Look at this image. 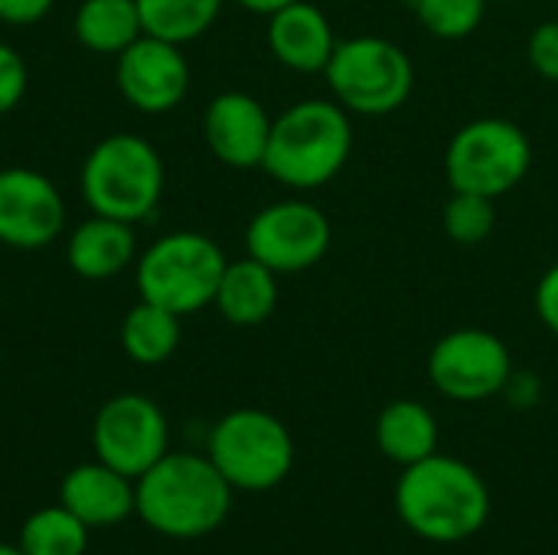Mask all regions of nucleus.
I'll list each match as a JSON object with an SVG mask.
<instances>
[{"instance_id":"9d476101","label":"nucleus","mask_w":558,"mask_h":555,"mask_svg":"<svg viewBox=\"0 0 558 555\" xmlns=\"http://www.w3.org/2000/svg\"><path fill=\"white\" fill-rule=\"evenodd\" d=\"M513 357L507 343L481 327L445 334L428 353L432 386L454 402H484L510 386Z\"/></svg>"},{"instance_id":"6ab92c4d","label":"nucleus","mask_w":558,"mask_h":555,"mask_svg":"<svg viewBox=\"0 0 558 555\" xmlns=\"http://www.w3.org/2000/svg\"><path fill=\"white\" fill-rule=\"evenodd\" d=\"M373 438L383 458L399 468H409L438 451V422L432 409L418 399H396L379 412Z\"/></svg>"},{"instance_id":"20e7f679","label":"nucleus","mask_w":558,"mask_h":555,"mask_svg":"<svg viewBox=\"0 0 558 555\" xmlns=\"http://www.w3.org/2000/svg\"><path fill=\"white\" fill-rule=\"evenodd\" d=\"M82 200L92 213L141 222L163 196V160L160 150L131 131H114L101 137L82 160Z\"/></svg>"},{"instance_id":"6e6552de","label":"nucleus","mask_w":558,"mask_h":555,"mask_svg":"<svg viewBox=\"0 0 558 555\" xmlns=\"http://www.w3.org/2000/svg\"><path fill=\"white\" fill-rule=\"evenodd\" d=\"M533 167L526 131L507 118H477L464 124L445 150V177L458 193L497 200L520 186Z\"/></svg>"},{"instance_id":"4468645a","label":"nucleus","mask_w":558,"mask_h":555,"mask_svg":"<svg viewBox=\"0 0 558 555\" xmlns=\"http://www.w3.org/2000/svg\"><path fill=\"white\" fill-rule=\"evenodd\" d=\"M271 121L265 105L248 92H222L206 105L203 137L213 157L232 170H255L265 160Z\"/></svg>"},{"instance_id":"f257e3e1","label":"nucleus","mask_w":558,"mask_h":555,"mask_svg":"<svg viewBox=\"0 0 558 555\" xmlns=\"http://www.w3.org/2000/svg\"><path fill=\"white\" fill-rule=\"evenodd\" d=\"M134 517L167 540H203L232 514V487L209 455L167 451L134 481Z\"/></svg>"},{"instance_id":"c756f323","label":"nucleus","mask_w":558,"mask_h":555,"mask_svg":"<svg viewBox=\"0 0 558 555\" xmlns=\"http://www.w3.org/2000/svg\"><path fill=\"white\" fill-rule=\"evenodd\" d=\"M242 10H248V13H258V16H271V13H278L281 7H288V3H298V0H235Z\"/></svg>"},{"instance_id":"f03ea898","label":"nucleus","mask_w":558,"mask_h":555,"mask_svg":"<svg viewBox=\"0 0 558 555\" xmlns=\"http://www.w3.org/2000/svg\"><path fill=\"white\" fill-rule=\"evenodd\" d=\"M396 514L415 536L454 546L484 530L490 517V491L471 464L435 451L425 461L402 468Z\"/></svg>"},{"instance_id":"1a4fd4ad","label":"nucleus","mask_w":558,"mask_h":555,"mask_svg":"<svg viewBox=\"0 0 558 555\" xmlns=\"http://www.w3.org/2000/svg\"><path fill=\"white\" fill-rule=\"evenodd\" d=\"M92 451L108 468L137 481L170 451L163 409L141 393L111 396L92 419Z\"/></svg>"},{"instance_id":"2eb2a0df","label":"nucleus","mask_w":558,"mask_h":555,"mask_svg":"<svg viewBox=\"0 0 558 555\" xmlns=\"http://www.w3.org/2000/svg\"><path fill=\"white\" fill-rule=\"evenodd\" d=\"M59 504L69 514H75L88 530H108V527H118L128 517H134L137 494H134V481L128 474H121L95 458V461L75 464L62 478Z\"/></svg>"},{"instance_id":"39448f33","label":"nucleus","mask_w":558,"mask_h":555,"mask_svg":"<svg viewBox=\"0 0 558 555\" xmlns=\"http://www.w3.org/2000/svg\"><path fill=\"white\" fill-rule=\"evenodd\" d=\"M226 252L203 232H167L154 239L134 265L141 301L160 304L177 317L196 314L213 304L226 272Z\"/></svg>"},{"instance_id":"cd10ccee","label":"nucleus","mask_w":558,"mask_h":555,"mask_svg":"<svg viewBox=\"0 0 558 555\" xmlns=\"http://www.w3.org/2000/svg\"><path fill=\"white\" fill-rule=\"evenodd\" d=\"M56 0H0V23L7 26H33L39 23Z\"/></svg>"},{"instance_id":"393cba45","label":"nucleus","mask_w":558,"mask_h":555,"mask_svg":"<svg viewBox=\"0 0 558 555\" xmlns=\"http://www.w3.org/2000/svg\"><path fill=\"white\" fill-rule=\"evenodd\" d=\"M418 23L438 39H468L484 13L487 0H412Z\"/></svg>"},{"instance_id":"f8f14e48","label":"nucleus","mask_w":558,"mask_h":555,"mask_svg":"<svg viewBox=\"0 0 558 555\" xmlns=\"http://www.w3.org/2000/svg\"><path fill=\"white\" fill-rule=\"evenodd\" d=\"M114 85L121 98L141 114H167L190 92V62L183 46L137 36L124 52L114 56Z\"/></svg>"},{"instance_id":"ddd939ff","label":"nucleus","mask_w":558,"mask_h":555,"mask_svg":"<svg viewBox=\"0 0 558 555\" xmlns=\"http://www.w3.org/2000/svg\"><path fill=\"white\" fill-rule=\"evenodd\" d=\"M65 229L59 186L29 167L0 170V242L20 252L46 249Z\"/></svg>"},{"instance_id":"423d86ee","label":"nucleus","mask_w":558,"mask_h":555,"mask_svg":"<svg viewBox=\"0 0 558 555\" xmlns=\"http://www.w3.org/2000/svg\"><path fill=\"white\" fill-rule=\"evenodd\" d=\"M333 101L350 114L383 118L399 111L415 88V65L402 46L383 36L340 39L327 69Z\"/></svg>"},{"instance_id":"9b49d317","label":"nucleus","mask_w":558,"mask_h":555,"mask_svg":"<svg viewBox=\"0 0 558 555\" xmlns=\"http://www.w3.org/2000/svg\"><path fill=\"white\" fill-rule=\"evenodd\" d=\"M330 219L304 200H278L258 209L245 229V249L275 275L307 272L330 252Z\"/></svg>"},{"instance_id":"a211bd4d","label":"nucleus","mask_w":558,"mask_h":555,"mask_svg":"<svg viewBox=\"0 0 558 555\" xmlns=\"http://www.w3.org/2000/svg\"><path fill=\"white\" fill-rule=\"evenodd\" d=\"M213 304L232 327H258L278 307V275L252 255L226 262Z\"/></svg>"},{"instance_id":"412c9836","label":"nucleus","mask_w":558,"mask_h":555,"mask_svg":"<svg viewBox=\"0 0 558 555\" xmlns=\"http://www.w3.org/2000/svg\"><path fill=\"white\" fill-rule=\"evenodd\" d=\"M180 337V317L150 301H137L121 321V350L141 366L167 363L177 353Z\"/></svg>"},{"instance_id":"b1692460","label":"nucleus","mask_w":558,"mask_h":555,"mask_svg":"<svg viewBox=\"0 0 558 555\" xmlns=\"http://www.w3.org/2000/svg\"><path fill=\"white\" fill-rule=\"evenodd\" d=\"M441 229L454 245H481L497 229V209L494 200L477 193H458L451 190V200L441 209Z\"/></svg>"},{"instance_id":"dca6fc26","label":"nucleus","mask_w":558,"mask_h":555,"mask_svg":"<svg viewBox=\"0 0 558 555\" xmlns=\"http://www.w3.org/2000/svg\"><path fill=\"white\" fill-rule=\"evenodd\" d=\"M337 43L330 16L311 0L288 3L268 16V49L291 72H324Z\"/></svg>"},{"instance_id":"0eeeda50","label":"nucleus","mask_w":558,"mask_h":555,"mask_svg":"<svg viewBox=\"0 0 558 555\" xmlns=\"http://www.w3.org/2000/svg\"><path fill=\"white\" fill-rule=\"evenodd\" d=\"M206 455L232 491L265 494L291 474L294 438L265 409H232L213 425Z\"/></svg>"},{"instance_id":"7ed1b4c3","label":"nucleus","mask_w":558,"mask_h":555,"mask_svg":"<svg viewBox=\"0 0 558 555\" xmlns=\"http://www.w3.org/2000/svg\"><path fill=\"white\" fill-rule=\"evenodd\" d=\"M350 150V111L327 98H304L271 121L262 170L281 186L317 190L347 167Z\"/></svg>"},{"instance_id":"aec40b11","label":"nucleus","mask_w":558,"mask_h":555,"mask_svg":"<svg viewBox=\"0 0 558 555\" xmlns=\"http://www.w3.org/2000/svg\"><path fill=\"white\" fill-rule=\"evenodd\" d=\"M72 29L75 39L98 56H118L144 36L137 0H82Z\"/></svg>"},{"instance_id":"f3484780","label":"nucleus","mask_w":558,"mask_h":555,"mask_svg":"<svg viewBox=\"0 0 558 555\" xmlns=\"http://www.w3.org/2000/svg\"><path fill=\"white\" fill-rule=\"evenodd\" d=\"M134 255H137L134 226L98 213L78 222L65 239V262L85 281H108L121 275L128 265H134Z\"/></svg>"},{"instance_id":"7c9ffc66","label":"nucleus","mask_w":558,"mask_h":555,"mask_svg":"<svg viewBox=\"0 0 558 555\" xmlns=\"http://www.w3.org/2000/svg\"><path fill=\"white\" fill-rule=\"evenodd\" d=\"M0 555H23L20 546H10V543H0Z\"/></svg>"},{"instance_id":"5701e85b","label":"nucleus","mask_w":558,"mask_h":555,"mask_svg":"<svg viewBox=\"0 0 558 555\" xmlns=\"http://www.w3.org/2000/svg\"><path fill=\"white\" fill-rule=\"evenodd\" d=\"M16 546L23 555H85L88 527L62 504L39 507L23 520Z\"/></svg>"},{"instance_id":"bb28decb","label":"nucleus","mask_w":558,"mask_h":555,"mask_svg":"<svg viewBox=\"0 0 558 555\" xmlns=\"http://www.w3.org/2000/svg\"><path fill=\"white\" fill-rule=\"evenodd\" d=\"M526 56L546 82H558V20H546L530 33Z\"/></svg>"},{"instance_id":"c85d7f7f","label":"nucleus","mask_w":558,"mask_h":555,"mask_svg":"<svg viewBox=\"0 0 558 555\" xmlns=\"http://www.w3.org/2000/svg\"><path fill=\"white\" fill-rule=\"evenodd\" d=\"M536 314L558 337V265H553L536 288Z\"/></svg>"},{"instance_id":"a878e982","label":"nucleus","mask_w":558,"mask_h":555,"mask_svg":"<svg viewBox=\"0 0 558 555\" xmlns=\"http://www.w3.org/2000/svg\"><path fill=\"white\" fill-rule=\"evenodd\" d=\"M26 85H29V72H26L23 56L10 43L0 39V114L13 111L23 101Z\"/></svg>"},{"instance_id":"4be33fe9","label":"nucleus","mask_w":558,"mask_h":555,"mask_svg":"<svg viewBox=\"0 0 558 555\" xmlns=\"http://www.w3.org/2000/svg\"><path fill=\"white\" fill-rule=\"evenodd\" d=\"M226 0H137L147 36L186 46L199 39L222 10Z\"/></svg>"}]
</instances>
